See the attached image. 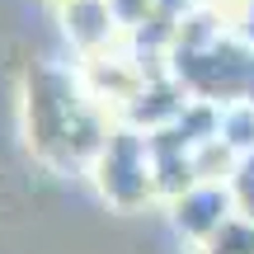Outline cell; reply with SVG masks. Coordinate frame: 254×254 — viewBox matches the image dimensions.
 <instances>
[{
	"mask_svg": "<svg viewBox=\"0 0 254 254\" xmlns=\"http://www.w3.org/2000/svg\"><path fill=\"white\" fill-rule=\"evenodd\" d=\"M174 221H179V231H189V236L212 240V236L231 221V193L217 189V184H198V189H189V193L179 198Z\"/></svg>",
	"mask_w": 254,
	"mask_h": 254,
	"instance_id": "6da1fadb",
	"label": "cell"
}]
</instances>
